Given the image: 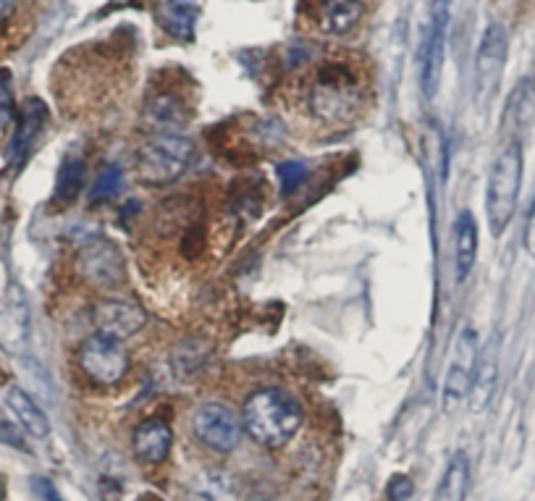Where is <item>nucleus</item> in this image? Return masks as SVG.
Listing matches in <instances>:
<instances>
[{
  "label": "nucleus",
  "instance_id": "obj_25",
  "mask_svg": "<svg viewBox=\"0 0 535 501\" xmlns=\"http://www.w3.org/2000/svg\"><path fill=\"white\" fill-rule=\"evenodd\" d=\"M278 179H281V187H284V192H297L302 184H305L307 179V168L302 166V163H281L278 166Z\"/></svg>",
  "mask_w": 535,
  "mask_h": 501
},
{
  "label": "nucleus",
  "instance_id": "obj_11",
  "mask_svg": "<svg viewBox=\"0 0 535 501\" xmlns=\"http://www.w3.org/2000/svg\"><path fill=\"white\" fill-rule=\"evenodd\" d=\"M147 315L145 310L134 302L126 300H103L95 305V323L98 331L111 334L116 339H129L137 331H142Z\"/></svg>",
  "mask_w": 535,
  "mask_h": 501
},
{
  "label": "nucleus",
  "instance_id": "obj_14",
  "mask_svg": "<svg viewBox=\"0 0 535 501\" xmlns=\"http://www.w3.org/2000/svg\"><path fill=\"white\" fill-rule=\"evenodd\" d=\"M45 124H48V108H45L42 100L29 98L27 103L21 105L19 126H16L14 142H11V161H14L16 168L27 161L29 153L35 150V142L42 134V129H45Z\"/></svg>",
  "mask_w": 535,
  "mask_h": 501
},
{
  "label": "nucleus",
  "instance_id": "obj_15",
  "mask_svg": "<svg viewBox=\"0 0 535 501\" xmlns=\"http://www.w3.org/2000/svg\"><path fill=\"white\" fill-rule=\"evenodd\" d=\"M132 444L139 462L160 465V462H166L168 454H171L174 433H171V425L163 423V420H145V423L134 431Z\"/></svg>",
  "mask_w": 535,
  "mask_h": 501
},
{
  "label": "nucleus",
  "instance_id": "obj_29",
  "mask_svg": "<svg viewBox=\"0 0 535 501\" xmlns=\"http://www.w3.org/2000/svg\"><path fill=\"white\" fill-rule=\"evenodd\" d=\"M11 11H14V3L11 0H0V21H6L11 16Z\"/></svg>",
  "mask_w": 535,
  "mask_h": 501
},
{
  "label": "nucleus",
  "instance_id": "obj_1",
  "mask_svg": "<svg viewBox=\"0 0 535 501\" xmlns=\"http://www.w3.org/2000/svg\"><path fill=\"white\" fill-rule=\"evenodd\" d=\"M242 423L255 444L276 449L294 439L302 425V410L292 394L281 389H260L244 404Z\"/></svg>",
  "mask_w": 535,
  "mask_h": 501
},
{
  "label": "nucleus",
  "instance_id": "obj_3",
  "mask_svg": "<svg viewBox=\"0 0 535 501\" xmlns=\"http://www.w3.org/2000/svg\"><path fill=\"white\" fill-rule=\"evenodd\" d=\"M360 103V87L352 69H347L344 63H328L318 71L310 90V105L318 119L328 124L347 121L360 108Z\"/></svg>",
  "mask_w": 535,
  "mask_h": 501
},
{
  "label": "nucleus",
  "instance_id": "obj_16",
  "mask_svg": "<svg viewBox=\"0 0 535 501\" xmlns=\"http://www.w3.org/2000/svg\"><path fill=\"white\" fill-rule=\"evenodd\" d=\"M478 223L470 210H462L454 223V265H457V279L465 281L478 260Z\"/></svg>",
  "mask_w": 535,
  "mask_h": 501
},
{
  "label": "nucleus",
  "instance_id": "obj_21",
  "mask_svg": "<svg viewBox=\"0 0 535 501\" xmlns=\"http://www.w3.org/2000/svg\"><path fill=\"white\" fill-rule=\"evenodd\" d=\"M84 184V158L79 155H66L58 168L56 179V192H53V205L66 208L71 202L77 200Z\"/></svg>",
  "mask_w": 535,
  "mask_h": 501
},
{
  "label": "nucleus",
  "instance_id": "obj_6",
  "mask_svg": "<svg viewBox=\"0 0 535 501\" xmlns=\"http://www.w3.org/2000/svg\"><path fill=\"white\" fill-rule=\"evenodd\" d=\"M478 352V331L465 326L459 331L457 341H454L452 360H449V368H446L444 394H441V407H444L446 415H454L459 410V404L465 402L467 394H470Z\"/></svg>",
  "mask_w": 535,
  "mask_h": 501
},
{
  "label": "nucleus",
  "instance_id": "obj_28",
  "mask_svg": "<svg viewBox=\"0 0 535 501\" xmlns=\"http://www.w3.org/2000/svg\"><path fill=\"white\" fill-rule=\"evenodd\" d=\"M525 250L530 258H535V202L528 213V223H525Z\"/></svg>",
  "mask_w": 535,
  "mask_h": 501
},
{
  "label": "nucleus",
  "instance_id": "obj_7",
  "mask_svg": "<svg viewBox=\"0 0 535 501\" xmlns=\"http://www.w3.org/2000/svg\"><path fill=\"white\" fill-rule=\"evenodd\" d=\"M192 431H195L197 441L208 449L218 454H229L242 441L244 423L229 404L205 402L197 407L195 418H192Z\"/></svg>",
  "mask_w": 535,
  "mask_h": 501
},
{
  "label": "nucleus",
  "instance_id": "obj_26",
  "mask_svg": "<svg viewBox=\"0 0 535 501\" xmlns=\"http://www.w3.org/2000/svg\"><path fill=\"white\" fill-rule=\"evenodd\" d=\"M14 95H11V74L0 69V126L11 124L14 119Z\"/></svg>",
  "mask_w": 535,
  "mask_h": 501
},
{
  "label": "nucleus",
  "instance_id": "obj_2",
  "mask_svg": "<svg viewBox=\"0 0 535 501\" xmlns=\"http://www.w3.org/2000/svg\"><path fill=\"white\" fill-rule=\"evenodd\" d=\"M522 166H525V158H522V145L517 140L509 142L491 166L486 187V218L494 237H501L507 231L509 221L515 218L522 189Z\"/></svg>",
  "mask_w": 535,
  "mask_h": 501
},
{
  "label": "nucleus",
  "instance_id": "obj_22",
  "mask_svg": "<svg viewBox=\"0 0 535 501\" xmlns=\"http://www.w3.org/2000/svg\"><path fill=\"white\" fill-rule=\"evenodd\" d=\"M147 119L153 121L155 126H160V129H179V126L187 124L189 113L184 103L174 95H155L147 103Z\"/></svg>",
  "mask_w": 535,
  "mask_h": 501
},
{
  "label": "nucleus",
  "instance_id": "obj_8",
  "mask_svg": "<svg viewBox=\"0 0 535 501\" xmlns=\"http://www.w3.org/2000/svg\"><path fill=\"white\" fill-rule=\"evenodd\" d=\"M507 29L499 21H491L480 40L478 56H475V90L480 103H488L499 90L504 63H507Z\"/></svg>",
  "mask_w": 535,
  "mask_h": 501
},
{
  "label": "nucleus",
  "instance_id": "obj_20",
  "mask_svg": "<svg viewBox=\"0 0 535 501\" xmlns=\"http://www.w3.org/2000/svg\"><path fill=\"white\" fill-rule=\"evenodd\" d=\"M470 488V460L465 452H457L444 470L433 501H465Z\"/></svg>",
  "mask_w": 535,
  "mask_h": 501
},
{
  "label": "nucleus",
  "instance_id": "obj_10",
  "mask_svg": "<svg viewBox=\"0 0 535 501\" xmlns=\"http://www.w3.org/2000/svg\"><path fill=\"white\" fill-rule=\"evenodd\" d=\"M79 273L95 289H119L126 279V260L108 239H95L79 252Z\"/></svg>",
  "mask_w": 535,
  "mask_h": 501
},
{
  "label": "nucleus",
  "instance_id": "obj_18",
  "mask_svg": "<svg viewBox=\"0 0 535 501\" xmlns=\"http://www.w3.org/2000/svg\"><path fill=\"white\" fill-rule=\"evenodd\" d=\"M362 0H323L320 6V27L328 35H347L362 19Z\"/></svg>",
  "mask_w": 535,
  "mask_h": 501
},
{
  "label": "nucleus",
  "instance_id": "obj_23",
  "mask_svg": "<svg viewBox=\"0 0 535 501\" xmlns=\"http://www.w3.org/2000/svg\"><path fill=\"white\" fill-rule=\"evenodd\" d=\"M208 352L210 349L205 347V341L200 339H187L181 341L179 347L174 352V368L179 376L189 378L195 376L197 370L205 368V362H208Z\"/></svg>",
  "mask_w": 535,
  "mask_h": 501
},
{
  "label": "nucleus",
  "instance_id": "obj_30",
  "mask_svg": "<svg viewBox=\"0 0 535 501\" xmlns=\"http://www.w3.org/2000/svg\"><path fill=\"white\" fill-rule=\"evenodd\" d=\"M137 501H163L158 494H142Z\"/></svg>",
  "mask_w": 535,
  "mask_h": 501
},
{
  "label": "nucleus",
  "instance_id": "obj_27",
  "mask_svg": "<svg viewBox=\"0 0 535 501\" xmlns=\"http://www.w3.org/2000/svg\"><path fill=\"white\" fill-rule=\"evenodd\" d=\"M415 494V483H412L410 475H394L389 481V488H386V496L389 501H407L410 496Z\"/></svg>",
  "mask_w": 535,
  "mask_h": 501
},
{
  "label": "nucleus",
  "instance_id": "obj_5",
  "mask_svg": "<svg viewBox=\"0 0 535 501\" xmlns=\"http://www.w3.org/2000/svg\"><path fill=\"white\" fill-rule=\"evenodd\" d=\"M79 368L92 383H100V386L124 381L129 373V352L124 347V339H116L103 331L87 336L79 347Z\"/></svg>",
  "mask_w": 535,
  "mask_h": 501
},
{
  "label": "nucleus",
  "instance_id": "obj_24",
  "mask_svg": "<svg viewBox=\"0 0 535 501\" xmlns=\"http://www.w3.org/2000/svg\"><path fill=\"white\" fill-rule=\"evenodd\" d=\"M121 168L116 166H108L103 171V174L98 176V181H95V187H92L90 192V200L92 202H108L113 200V197L119 195V189H121Z\"/></svg>",
  "mask_w": 535,
  "mask_h": 501
},
{
  "label": "nucleus",
  "instance_id": "obj_19",
  "mask_svg": "<svg viewBox=\"0 0 535 501\" xmlns=\"http://www.w3.org/2000/svg\"><path fill=\"white\" fill-rule=\"evenodd\" d=\"M197 6H192L189 0H166L160 6V27L166 29L168 35L176 37L181 42H189L195 37V24H197Z\"/></svg>",
  "mask_w": 535,
  "mask_h": 501
},
{
  "label": "nucleus",
  "instance_id": "obj_17",
  "mask_svg": "<svg viewBox=\"0 0 535 501\" xmlns=\"http://www.w3.org/2000/svg\"><path fill=\"white\" fill-rule=\"evenodd\" d=\"M6 404H8V410L14 412L16 423H19L21 428L29 433V436H35V439H48V433H50L48 415L42 412L40 404L29 397L27 391L19 389V386H8Z\"/></svg>",
  "mask_w": 535,
  "mask_h": 501
},
{
  "label": "nucleus",
  "instance_id": "obj_12",
  "mask_svg": "<svg viewBox=\"0 0 535 501\" xmlns=\"http://www.w3.org/2000/svg\"><path fill=\"white\" fill-rule=\"evenodd\" d=\"M499 349H501V339L494 336L488 341L486 347H480L478 352V362H475V373H473V386H470V410L473 412H483L494 399L496 383H499Z\"/></svg>",
  "mask_w": 535,
  "mask_h": 501
},
{
  "label": "nucleus",
  "instance_id": "obj_9",
  "mask_svg": "<svg viewBox=\"0 0 535 501\" xmlns=\"http://www.w3.org/2000/svg\"><path fill=\"white\" fill-rule=\"evenodd\" d=\"M449 19H452V0H436L433 3L431 27H428V37H425L423 45V66H420V84H423V95L428 100L436 95L438 84H441Z\"/></svg>",
  "mask_w": 535,
  "mask_h": 501
},
{
  "label": "nucleus",
  "instance_id": "obj_31",
  "mask_svg": "<svg viewBox=\"0 0 535 501\" xmlns=\"http://www.w3.org/2000/svg\"><path fill=\"white\" fill-rule=\"evenodd\" d=\"M0 501H3V486H0Z\"/></svg>",
  "mask_w": 535,
  "mask_h": 501
},
{
  "label": "nucleus",
  "instance_id": "obj_13",
  "mask_svg": "<svg viewBox=\"0 0 535 501\" xmlns=\"http://www.w3.org/2000/svg\"><path fill=\"white\" fill-rule=\"evenodd\" d=\"M29 334V310L19 286H11L0 307V347L8 352H21Z\"/></svg>",
  "mask_w": 535,
  "mask_h": 501
},
{
  "label": "nucleus",
  "instance_id": "obj_4",
  "mask_svg": "<svg viewBox=\"0 0 535 501\" xmlns=\"http://www.w3.org/2000/svg\"><path fill=\"white\" fill-rule=\"evenodd\" d=\"M195 158V145L179 134H155L137 153V176L142 184L163 187L179 179Z\"/></svg>",
  "mask_w": 535,
  "mask_h": 501
}]
</instances>
